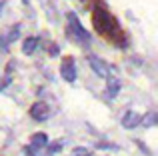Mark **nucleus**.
<instances>
[{"label": "nucleus", "instance_id": "f257e3e1", "mask_svg": "<svg viewBox=\"0 0 158 156\" xmlns=\"http://www.w3.org/2000/svg\"><path fill=\"white\" fill-rule=\"evenodd\" d=\"M92 24L94 28H96V32H100V34L104 36H114L116 32H118V24H116L114 16H110V12L104 10L102 6H96L92 12Z\"/></svg>", "mask_w": 158, "mask_h": 156}, {"label": "nucleus", "instance_id": "f03ea898", "mask_svg": "<svg viewBox=\"0 0 158 156\" xmlns=\"http://www.w3.org/2000/svg\"><path fill=\"white\" fill-rule=\"evenodd\" d=\"M66 18H68V22H70V28L74 30V34H76V36H78L80 40H84V42H88V40H90V34H88V32L84 30V26L80 24V20H78V16L74 14V12H68V14H66Z\"/></svg>", "mask_w": 158, "mask_h": 156}, {"label": "nucleus", "instance_id": "7ed1b4c3", "mask_svg": "<svg viewBox=\"0 0 158 156\" xmlns=\"http://www.w3.org/2000/svg\"><path fill=\"white\" fill-rule=\"evenodd\" d=\"M60 76L66 82H74L76 80V68H74V60L72 58H64L60 64Z\"/></svg>", "mask_w": 158, "mask_h": 156}, {"label": "nucleus", "instance_id": "20e7f679", "mask_svg": "<svg viewBox=\"0 0 158 156\" xmlns=\"http://www.w3.org/2000/svg\"><path fill=\"white\" fill-rule=\"evenodd\" d=\"M88 64H90V68H92L98 76H102V78H108V76H110V68H108V64L104 62V60L96 58V56H90V58H88Z\"/></svg>", "mask_w": 158, "mask_h": 156}, {"label": "nucleus", "instance_id": "39448f33", "mask_svg": "<svg viewBox=\"0 0 158 156\" xmlns=\"http://www.w3.org/2000/svg\"><path fill=\"white\" fill-rule=\"evenodd\" d=\"M30 116L38 122L46 120L48 118V104L46 102H34V104L30 106Z\"/></svg>", "mask_w": 158, "mask_h": 156}, {"label": "nucleus", "instance_id": "423d86ee", "mask_svg": "<svg viewBox=\"0 0 158 156\" xmlns=\"http://www.w3.org/2000/svg\"><path fill=\"white\" fill-rule=\"evenodd\" d=\"M140 122H142V116H140L138 112H126L122 116V126L124 128H128V130H132V128H136V126L140 124Z\"/></svg>", "mask_w": 158, "mask_h": 156}, {"label": "nucleus", "instance_id": "0eeeda50", "mask_svg": "<svg viewBox=\"0 0 158 156\" xmlns=\"http://www.w3.org/2000/svg\"><path fill=\"white\" fill-rule=\"evenodd\" d=\"M118 90H120V80L114 78V76H108L106 78V92H108V96L114 98L116 94H118Z\"/></svg>", "mask_w": 158, "mask_h": 156}, {"label": "nucleus", "instance_id": "6e6552de", "mask_svg": "<svg viewBox=\"0 0 158 156\" xmlns=\"http://www.w3.org/2000/svg\"><path fill=\"white\" fill-rule=\"evenodd\" d=\"M46 144H48V136L44 132H36L30 138V146H34V148H46Z\"/></svg>", "mask_w": 158, "mask_h": 156}, {"label": "nucleus", "instance_id": "1a4fd4ad", "mask_svg": "<svg viewBox=\"0 0 158 156\" xmlns=\"http://www.w3.org/2000/svg\"><path fill=\"white\" fill-rule=\"evenodd\" d=\"M36 46H38V38H36V36H28L22 44V52L24 54H32V52L36 50Z\"/></svg>", "mask_w": 158, "mask_h": 156}, {"label": "nucleus", "instance_id": "9d476101", "mask_svg": "<svg viewBox=\"0 0 158 156\" xmlns=\"http://www.w3.org/2000/svg\"><path fill=\"white\" fill-rule=\"evenodd\" d=\"M154 122H156V114H148L146 118H142V124L144 126H152Z\"/></svg>", "mask_w": 158, "mask_h": 156}, {"label": "nucleus", "instance_id": "9b49d317", "mask_svg": "<svg viewBox=\"0 0 158 156\" xmlns=\"http://www.w3.org/2000/svg\"><path fill=\"white\" fill-rule=\"evenodd\" d=\"M60 148H62V142H54V144L48 146V150H46V152H48V154H56Z\"/></svg>", "mask_w": 158, "mask_h": 156}, {"label": "nucleus", "instance_id": "f8f14e48", "mask_svg": "<svg viewBox=\"0 0 158 156\" xmlns=\"http://www.w3.org/2000/svg\"><path fill=\"white\" fill-rule=\"evenodd\" d=\"M72 156H92V152H90V150H86V148H74Z\"/></svg>", "mask_w": 158, "mask_h": 156}, {"label": "nucleus", "instance_id": "ddd939ff", "mask_svg": "<svg viewBox=\"0 0 158 156\" xmlns=\"http://www.w3.org/2000/svg\"><path fill=\"white\" fill-rule=\"evenodd\" d=\"M18 32H20V28H18V26H16V28H12V30H10V34H8V38H6V40H8V42H14V40L18 38Z\"/></svg>", "mask_w": 158, "mask_h": 156}, {"label": "nucleus", "instance_id": "4468645a", "mask_svg": "<svg viewBox=\"0 0 158 156\" xmlns=\"http://www.w3.org/2000/svg\"><path fill=\"white\" fill-rule=\"evenodd\" d=\"M38 148H34V146H28V148H24V152H26V156H42V154H38L36 152Z\"/></svg>", "mask_w": 158, "mask_h": 156}, {"label": "nucleus", "instance_id": "2eb2a0df", "mask_svg": "<svg viewBox=\"0 0 158 156\" xmlns=\"http://www.w3.org/2000/svg\"><path fill=\"white\" fill-rule=\"evenodd\" d=\"M8 84H10V76H4V78H0V90H4Z\"/></svg>", "mask_w": 158, "mask_h": 156}, {"label": "nucleus", "instance_id": "dca6fc26", "mask_svg": "<svg viewBox=\"0 0 158 156\" xmlns=\"http://www.w3.org/2000/svg\"><path fill=\"white\" fill-rule=\"evenodd\" d=\"M56 54H58V46L52 44V46H50V56H56Z\"/></svg>", "mask_w": 158, "mask_h": 156}, {"label": "nucleus", "instance_id": "f3484780", "mask_svg": "<svg viewBox=\"0 0 158 156\" xmlns=\"http://www.w3.org/2000/svg\"><path fill=\"white\" fill-rule=\"evenodd\" d=\"M22 2H24V4H28V2H30V0H22Z\"/></svg>", "mask_w": 158, "mask_h": 156}]
</instances>
